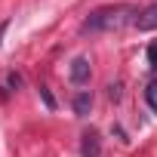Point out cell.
<instances>
[{
  "instance_id": "obj_1",
  "label": "cell",
  "mask_w": 157,
  "mask_h": 157,
  "mask_svg": "<svg viewBox=\"0 0 157 157\" xmlns=\"http://www.w3.org/2000/svg\"><path fill=\"white\" fill-rule=\"evenodd\" d=\"M139 16H142V13H139V6H132V3H114V6H102V10L90 13V19L83 22V31H86V34L117 31V28H123V25L136 22Z\"/></svg>"
},
{
  "instance_id": "obj_2",
  "label": "cell",
  "mask_w": 157,
  "mask_h": 157,
  "mask_svg": "<svg viewBox=\"0 0 157 157\" xmlns=\"http://www.w3.org/2000/svg\"><path fill=\"white\" fill-rule=\"evenodd\" d=\"M71 83H77V86L90 83V59L86 56H77L71 62Z\"/></svg>"
},
{
  "instance_id": "obj_3",
  "label": "cell",
  "mask_w": 157,
  "mask_h": 157,
  "mask_svg": "<svg viewBox=\"0 0 157 157\" xmlns=\"http://www.w3.org/2000/svg\"><path fill=\"white\" fill-rule=\"evenodd\" d=\"M139 31H157V3H151L148 10H142V16L136 19Z\"/></svg>"
},
{
  "instance_id": "obj_4",
  "label": "cell",
  "mask_w": 157,
  "mask_h": 157,
  "mask_svg": "<svg viewBox=\"0 0 157 157\" xmlns=\"http://www.w3.org/2000/svg\"><path fill=\"white\" fill-rule=\"evenodd\" d=\"M83 157H99V132L96 129L83 132Z\"/></svg>"
},
{
  "instance_id": "obj_5",
  "label": "cell",
  "mask_w": 157,
  "mask_h": 157,
  "mask_svg": "<svg viewBox=\"0 0 157 157\" xmlns=\"http://www.w3.org/2000/svg\"><path fill=\"white\" fill-rule=\"evenodd\" d=\"M90 108H93V96H90V93H77V99H74V111L80 114V117H86Z\"/></svg>"
},
{
  "instance_id": "obj_6",
  "label": "cell",
  "mask_w": 157,
  "mask_h": 157,
  "mask_svg": "<svg viewBox=\"0 0 157 157\" xmlns=\"http://www.w3.org/2000/svg\"><path fill=\"white\" fill-rule=\"evenodd\" d=\"M148 102H151V108L157 111V83H151V86H148Z\"/></svg>"
},
{
  "instance_id": "obj_7",
  "label": "cell",
  "mask_w": 157,
  "mask_h": 157,
  "mask_svg": "<svg viewBox=\"0 0 157 157\" xmlns=\"http://www.w3.org/2000/svg\"><path fill=\"white\" fill-rule=\"evenodd\" d=\"M148 65H151V68H157V43H151V46H148Z\"/></svg>"
},
{
  "instance_id": "obj_8",
  "label": "cell",
  "mask_w": 157,
  "mask_h": 157,
  "mask_svg": "<svg viewBox=\"0 0 157 157\" xmlns=\"http://www.w3.org/2000/svg\"><path fill=\"white\" fill-rule=\"evenodd\" d=\"M40 96H43V102H46V108H52V105H56V102H52V96H49V90H43V86H40Z\"/></svg>"
},
{
  "instance_id": "obj_9",
  "label": "cell",
  "mask_w": 157,
  "mask_h": 157,
  "mask_svg": "<svg viewBox=\"0 0 157 157\" xmlns=\"http://www.w3.org/2000/svg\"><path fill=\"white\" fill-rule=\"evenodd\" d=\"M6 25H10V22H3V25H0V37H3V31H6Z\"/></svg>"
}]
</instances>
